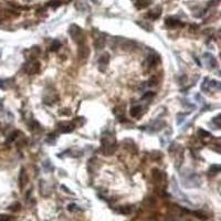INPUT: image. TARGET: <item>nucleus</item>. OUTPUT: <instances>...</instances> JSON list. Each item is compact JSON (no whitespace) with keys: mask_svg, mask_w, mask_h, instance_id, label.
<instances>
[{"mask_svg":"<svg viewBox=\"0 0 221 221\" xmlns=\"http://www.w3.org/2000/svg\"><path fill=\"white\" fill-rule=\"evenodd\" d=\"M219 117H220V116H217V117L215 118V119H213V122H215L216 124H217V126H218V127H220V124H219Z\"/></svg>","mask_w":221,"mask_h":221,"instance_id":"393cba45","label":"nucleus"},{"mask_svg":"<svg viewBox=\"0 0 221 221\" xmlns=\"http://www.w3.org/2000/svg\"><path fill=\"white\" fill-rule=\"evenodd\" d=\"M150 5V0H137L135 2V7L137 9H144Z\"/></svg>","mask_w":221,"mask_h":221,"instance_id":"2eb2a0df","label":"nucleus"},{"mask_svg":"<svg viewBox=\"0 0 221 221\" xmlns=\"http://www.w3.org/2000/svg\"><path fill=\"white\" fill-rule=\"evenodd\" d=\"M5 88V86H3V82L0 80V88Z\"/></svg>","mask_w":221,"mask_h":221,"instance_id":"a878e982","label":"nucleus"},{"mask_svg":"<svg viewBox=\"0 0 221 221\" xmlns=\"http://www.w3.org/2000/svg\"><path fill=\"white\" fill-rule=\"evenodd\" d=\"M159 61H161L159 55H158L157 53L153 52V53H150V54L147 57V60H146V62H147V64H148L149 67H155V65H157Z\"/></svg>","mask_w":221,"mask_h":221,"instance_id":"423d86ee","label":"nucleus"},{"mask_svg":"<svg viewBox=\"0 0 221 221\" xmlns=\"http://www.w3.org/2000/svg\"><path fill=\"white\" fill-rule=\"evenodd\" d=\"M198 135H199V136H209V133L203 129H199L198 130Z\"/></svg>","mask_w":221,"mask_h":221,"instance_id":"5701e85b","label":"nucleus"},{"mask_svg":"<svg viewBox=\"0 0 221 221\" xmlns=\"http://www.w3.org/2000/svg\"><path fill=\"white\" fill-rule=\"evenodd\" d=\"M203 57H205V60H206V62H207V65L209 67L216 69V67H218V62H217L216 58L212 54H210V53H205Z\"/></svg>","mask_w":221,"mask_h":221,"instance_id":"6e6552de","label":"nucleus"},{"mask_svg":"<svg viewBox=\"0 0 221 221\" xmlns=\"http://www.w3.org/2000/svg\"><path fill=\"white\" fill-rule=\"evenodd\" d=\"M155 95V93H153V92H147L146 94H144L143 95V98L145 100V98H150V97H153Z\"/></svg>","mask_w":221,"mask_h":221,"instance_id":"4be33fe9","label":"nucleus"},{"mask_svg":"<svg viewBox=\"0 0 221 221\" xmlns=\"http://www.w3.org/2000/svg\"><path fill=\"white\" fill-rule=\"evenodd\" d=\"M19 181H20V188L23 189L24 185L27 184L28 181V177H27V174L24 171V169L22 168L21 171H20V176H19Z\"/></svg>","mask_w":221,"mask_h":221,"instance_id":"4468645a","label":"nucleus"},{"mask_svg":"<svg viewBox=\"0 0 221 221\" xmlns=\"http://www.w3.org/2000/svg\"><path fill=\"white\" fill-rule=\"evenodd\" d=\"M90 55V49L86 44L82 43L79 46V50H78V57H79V60L81 61H85L88 58Z\"/></svg>","mask_w":221,"mask_h":221,"instance_id":"39448f33","label":"nucleus"},{"mask_svg":"<svg viewBox=\"0 0 221 221\" xmlns=\"http://www.w3.org/2000/svg\"><path fill=\"white\" fill-rule=\"evenodd\" d=\"M76 208H78L76 205H69V206H67V210H69V211H74V210H76Z\"/></svg>","mask_w":221,"mask_h":221,"instance_id":"b1692460","label":"nucleus"},{"mask_svg":"<svg viewBox=\"0 0 221 221\" xmlns=\"http://www.w3.org/2000/svg\"><path fill=\"white\" fill-rule=\"evenodd\" d=\"M11 216H8V215H0V221H12Z\"/></svg>","mask_w":221,"mask_h":221,"instance_id":"412c9836","label":"nucleus"},{"mask_svg":"<svg viewBox=\"0 0 221 221\" xmlns=\"http://www.w3.org/2000/svg\"><path fill=\"white\" fill-rule=\"evenodd\" d=\"M60 48H61L60 41H59V40H53V42H52L51 47H50V50H51V51H58Z\"/></svg>","mask_w":221,"mask_h":221,"instance_id":"f3484780","label":"nucleus"},{"mask_svg":"<svg viewBox=\"0 0 221 221\" xmlns=\"http://www.w3.org/2000/svg\"><path fill=\"white\" fill-rule=\"evenodd\" d=\"M219 171H220V166L219 165H212L209 169L210 175H217Z\"/></svg>","mask_w":221,"mask_h":221,"instance_id":"a211bd4d","label":"nucleus"},{"mask_svg":"<svg viewBox=\"0 0 221 221\" xmlns=\"http://www.w3.org/2000/svg\"><path fill=\"white\" fill-rule=\"evenodd\" d=\"M161 8H155L154 10H150V11L147 13V17L151 20H156L161 17Z\"/></svg>","mask_w":221,"mask_h":221,"instance_id":"ddd939ff","label":"nucleus"},{"mask_svg":"<svg viewBox=\"0 0 221 221\" xmlns=\"http://www.w3.org/2000/svg\"><path fill=\"white\" fill-rule=\"evenodd\" d=\"M59 128H60V130L62 133H70V132L73 130V128H74V125L71 124V123H65V122H63V123L59 124Z\"/></svg>","mask_w":221,"mask_h":221,"instance_id":"9b49d317","label":"nucleus"},{"mask_svg":"<svg viewBox=\"0 0 221 221\" xmlns=\"http://www.w3.org/2000/svg\"><path fill=\"white\" fill-rule=\"evenodd\" d=\"M91 1H92V2H93V3H96V2H97V0H91Z\"/></svg>","mask_w":221,"mask_h":221,"instance_id":"bb28decb","label":"nucleus"},{"mask_svg":"<svg viewBox=\"0 0 221 221\" xmlns=\"http://www.w3.org/2000/svg\"><path fill=\"white\" fill-rule=\"evenodd\" d=\"M158 83V78L156 75H153L150 76V79L148 81V85L149 86H155V85H157Z\"/></svg>","mask_w":221,"mask_h":221,"instance_id":"aec40b11","label":"nucleus"},{"mask_svg":"<svg viewBox=\"0 0 221 221\" xmlns=\"http://www.w3.org/2000/svg\"><path fill=\"white\" fill-rule=\"evenodd\" d=\"M165 24H166L168 28H177V27H182V23L179 21L178 19L173 18V17H169V18H166L165 20Z\"/></svg>","mask_w":221,"mask_h":221,"instance_id":"9d476101","label":"nucleus"},{"mask_svg":"<svg viewBox=\"0 0 221 221\" xmlns=\"http://www.w3.org/2000/svg\"><path fill=\"white\" fill-rule=\"evenodd\" d=\"M69 33H70L71 38L73 39V41L79 44L84 43V33H83V30L82 28H80L79 26L76 24H72L69 29Z\"/></svg>","mask_w":221,"mask_h":221,"instance_id":"f03ea898","label":"nucleus"},{"mask_svg":"<svg viewBox=\"0 0 221 221\" xmlns=\"http://www.w3.org/2000/svg\"><path fill=\"white\" fill-rule=\"evenodd\" d=\"M184 185L186 187H198L200 185V177L196 173H191L190 176H187L184 179Z\"/></svg>","mask_w":221,"mask_h":221,"instance_id":"20e7f679","label":"nucleus"},{"mask_svg":"<svg viewBox=\"0 0 221 221\" xmlns=\"http://www.w3.org/2000/svg\"><path fill=\"white\" fill-rule=\"evenodd\" d=\"M151 176H153V178H154L155 181H157V182H161V180L164 179V177H165V175H164L163 171L159 170V169H157V168H154V169H153Z\"/></svg>","mask_w":221,"mask_h":221,"instance_id":"f8f14e48","label":"nucleus"},{"mask_svg":"<svg viewBox=\"0 0 221 221\" xmlns=\"http://www.w3.org/2000/svg\"><path fill=\"white\" fill-rule=\"evenodd\" d=\"M201 90L205 92H209V79H205V81L201 84Z\"/></svg>","mask_w":221,"mask_h":221,"instance_id":"6ab92c4d","label":"nucleus"},{"mask_svg":"<svg viewBox=\"0 0 221 221\" xmlns=\"http://www.w3.org/2000/svg\"><path fill=\"white\" fill-rule=\"evenodd\" d=\"M39 71H40V63L36 60L28 61L26 67H24V72L30 74V75H33V74L39 73Z\"/></svg>","mask_w":221,"mask_h":221,"instance_id":"7ed1b4c3","label":"nucleus"},{"mask_svg":"<svg viewBox=\"0 0 221 221\" xmlns=\"http://www.w3.org/2000/svg\"><path fill=\"white\" fill-rule=\"evenodd\" d=\"M109 62V53H104L100 59H98V67H100V70L103 72L105 71L106 67H107V64Z\"/></svg>","mask_w":221,"mask_h":221,"instance_id":"1a4fd4ad","label":"nucleus"},{"mask_svg":"<svg viewBox=\"0 0 221 221\" xmlns=\"http://www.w3.org/2000/svg\"><path fill=\"white\" fill-rule=\"evenodd\" d=\"M142 113V106L140 105H135L130 109V115L133 117H137Z\"/></svg>","mask_w":221,"mask_h":221,"instance_id":"dca6fc26","label":"nucleus"},{"mask_svg":"<svg viewBox=\"0 0 221 221\" xmlns=\"http://www.w3.org/2000/svg\"><path fill=\"white\" fill-rule=\"evenodd\" d=\"M116 150L115 135L112 132H106L102 136V151L106 156H111Z\"/></svg>","mask_w":221,"mask_h":221,"instance_id":"f257e3e1","label":"nucleus"},{"mask_svg":"<svg viewBox=\"0 0 221 221\" xmlns=\"http://www.w3.org/2000/svg\"><path fill=\"white\" fill-rule=\"evenodd\" d=\"M106 43V38L103 33H100V36L95 38L94 40V47L96 48V50H102L105 47Z\"/></svg>","mask_w":221,"mask_h":221,"instance_id":"0eeeda50","label":"nucleus"}]
</instances>
